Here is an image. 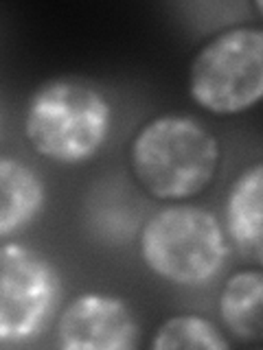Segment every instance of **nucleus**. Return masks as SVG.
I'll list each match as a JSON object with an SVG mask.
<instances>
[{"mask_svg": "<svg viewBox=\"0 0 263 350\" xmlns=\"http://www.w3.org/2000/svg\"><path fill=\"white\" fill-rule=\"evenodd\" d=\"M222 147L206 125L189 114H160L142 125L129 145V167L153 200L180 204L211 186Z\"/></svg>", "mask_w": 263, "mask_h": 350, "instance_id": "nucleus-1", "label": "nucleus"}, {"mask_svg": "<svg viewBox=\"0 0 263 350\" xmlns=\"http://www.w3.org/2000/svg\"><path fill=\"white\" fill-rule=\"evenodd\" d=\"M112 103L79 77H55L29 96L25 138L38 156L62 167L86 164L105 147Z\"/></svg>", "mask_w": 263, "mask_h": 350, "instance_id": "nucleus-2", "label": "nucleus"}, {"mask_svg": "<svg viewBox=\"0 0 263 350\" xmlns=\"http://www.w3.org/2000/svg\"><path fill=\"white\" fill-rule=\"evenodd\" d=\"M138 254L156 278L175 287H204L228 258L224 224L202 206L171 204L140 228Z\"/></svg>", "mask_w": 263, "mask_h": 350, "instance_id": "nucleus-3", "label": "nucleus"}, {"mask_svg": "<svg viewBox=\"0 0 263 350\" xmlns=\"http://www.w3.org/2000/svg\"><path fill=\"white\" fill-rule=\"evenodd\" d=\"M189 96L215 116L244 114L263 101V29L219 31L193 55Z\"/></svg>", "mask_w": 263, "mask_h": 350, "instance_id": "nucleus-4", "label": "nucleus"}, {"mask_svg": "<svg viewBox=\"0 0 263 350\" xmlns=\"http://www.w3.org/2000/svg\"><path fill=\"white\" fill-rule=\"evenodd\" d=\"M60 295V276L38 250L5 241L0 250V342L25 344L36 337Z\"/></svg>", "mask_w": 263, "mask_h": 350, "instance_id": "nucleus-5", "label": "nucleus"}, {"mask_svg": "<svg viewBox=\"0 0 263 350\" xmlns=\"http://www.w3.org/2000/svg\"><path fill=\"white\" fill-rule=\"evenodd\" d=\"M55 333L64 350H132L138 346L140 326L125 298L86 291L66 304Z\"/></svg>", "mask_w": 263, "mask_h": 350, "instance_id": "nucleus-6", "label": "nucleus"}, {"mask_svg": "<svg viewBox=\"0 0 263 350\" xmlns=\"http://www.w3.org/2000/svg\"><path fill=\"white\" fill-rule=\"evenodd\" d=\"M224 230L241 258L263 267V160L235 175L224 200Z\"/></svg>", "mask_w": 263, "mask_h": 350, "instance_id": "nucleus-7", "label": "nucleus"}, {"mask_svg": "<svg viewBox=\"0 0 263 350\" xmlns=\"http://www.w3.org/2000/svg\"><path fill=\"white\" fill-rule=\"evenodd\" d=\"M47 184L42 175L14 156L0 158V237L9 241L44 213Z\"/></svg>", "mask_w": 263, "mask_h": 350, "instance_id": "nucleus-8", "label": "nucleus"}, {"mask_svg": "<svg viewBox=\"0 0 263 350\" xmlns=\"http://www.w3.org/2000/svg\"><path fill=\"white\" fill-rule=\"evenodd\" d=\"M217 313L230 333L241 344L263 342V267L239 269L230 273L219 291Z\"/></svg>", "mask_w": 263, "mask_h": 350, "instance_id": "nucleus-9", "label": "nucleus"}, {"mask_svg": "<svg viewBox=\"0 0 263 350\" xmlns=\"http://www.w3.org/2000/svg\"><path fill=\"white\" fill-rule=\"evenodd\" d=\"M149 346L153 350H228L230 342L215 322L202 315L167 317L153 333Z\"/></svg>", "mask_w": 263, "mask_h": 350, "instance_id": "nucleus-10", "label": "nucleus"}, {"mask_svg": "<svg viewBox=\"0 0 263 350\" xmlns=\"http://www.w3.org/2000/svg\"><path fill=\"white\" fill-rule=\"evenodd\" d=\"M255 9L259 11V16L263 18V0H257V3H255Z\"/></svg>", "mask_w": 263, "mask_h": 350, "instance_id": "nucleus-11", "label": "nucleus"}]
</instances>
